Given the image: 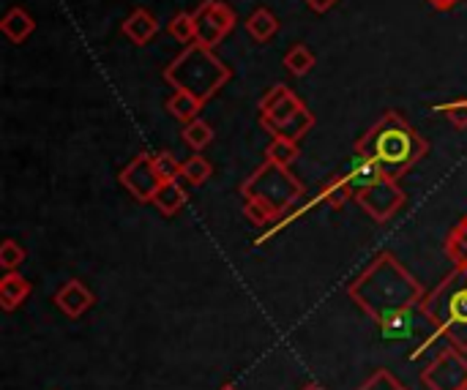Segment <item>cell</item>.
I'll return each instance as SVG.
<instances>
[{"label": "cell", "mask_w": 467, "mask_h": 390, "mask_svg": "<svg viewBox=\"0 0 467 390\" xmlns=\"http://www.w3.org/2000/svg\"><path fill=\"white\" fill-rule=\"evenodd\" d=\"M348 295L367 317H372L375 325L394 314L419 309L427 298L421 282L391 251L375 254L372 262L348 284Z\"/></svg>", "instance_id": "obj_1"}, {"label": "cell", "mask_w": 467, "mask_h": 390, "mask_svg": "<svg viewBox=\"0 0 467 390\" xmlns=\"http://www.w3.org/2000/svg\"><path fill=\"white\" fill-rule=\"evenodd\" d=\"M356 153L372 159L389 178L400 180L430 153V142L408 123L402 112L386 109L378 123L358 137Z\"/></svg>", "instance_id": "obj_2"}, {"label": "cell", "mask_w": 467, "mask_h": 390, "mask_svg": "<svg viewBox=\"0 0 467 390\" xmlns=\"http://www.w3.org/2000/svg\"><path fill=\"white\" fill-rule=\"evenodd\" d=\"M161 77L172 90H186L208 104L233 79V68L219 55H213L211 46L194 41L186 44V49L170 66H164Z\"/></svg>", "instance_id": "obj_3"}, {"label": "cell", "mask_w": 467, "mask_h": 390, "mask_svg": "<svg viewBox=\"0 0 467 390\" xmlns=\"http://www.w3.org/2000/svg\"><path fill=\"white\" fill-rule=\"evenodd\" d=\"M430 323L446 336L449 347L467 355V271L454 268L435 290L421 301Z\"/></svg>", "instance_id": "obj_4"}, {"label": "cell", "mask_w": 467, "mask_h": 390, "mask_svg": "<svg viewBox=\"0 0 467 390\" xmlns=\"http://www.w3.org/2000/svg\"><path fill=\"white\" fill-rule=\"evenodd\" d=\"M306 194V186L290 172V167L263 161L244 183H241V197L244 202H257L268 208L276 219L290 213Z\"/></svg>", "instance_id": "obj_5"}, {"label": "cell", "mask_w": 467, "mask_h": 390, "mask_svg": "<svg viewBox=\"0 0 467 390\" xmlns=\"http://www.w3.org/2000/svg\"><path fill=\"white\" fill-rule=\"evenodd\" d=\"M192 14H194V25H197V44L211 46V49H216L238 25L235 11L222 0H205Z\"/></svg>", "instance_id": "obj_6"}, {"label": "cell", "mask_w": 467, "mask_h": 390, "mask_svg": "<svg viewBox=\"0 0 467 390\" xmlns=\"http://www.w3.org/2000/svg\"><path fill=\"white\" fill-rule=\"evenodd\" d=\"M405 200L408 197H405L400 180H394V178H383L375 186L356 194V202L361 205V210L369 219H375L378 224H386L389 219H394L405 208Z\"/></svg>", "instance_id": "obj_7"}, {"label": "cell", "mask_w": 467, "mask_h": 390, "mask_svg": "<svg viewBox=\"0 0 467 390\" xmlns=\"http://www.w3.org/2000/svg\"><path fill=\"white\" fill-rule=\"evenodd\" d=\"M421 383L430 390H465L467 358L457 347L438 353V358L421 372Z\"/></svg>", "instance_id": "obj_8"}, {"label": "cell", "mask_w": 467, "mask_h": 390, "mask_svg": "<svg viewBox=\"0 0 467 390\" xmlns=\"http://www.w3.org/2000/svg\"><path fill=\"white\" fill-rule=\"evenodd\" d=\"M118 180H120V186H123L137 202H153L156 191H159L161 183H164L161 175H159L156 167H153V156H148V153L134 156V159L120 169Z\"/></svg>", "instance_id": "obj_9"}, {"label": "cell", "mask_w": 467, "mask_h": 390, "mask_svg": "<svg viewBox=\"0 0 467 390\" xmlns=\"http://www.w3.org/2000/svg\"><path fill=\"white\" fill-rule=\"evenodd\" d=\"M306 104L287 87V85H274L257 104L260 109V126L271 134L274 128H279L282 123H287L293 115H298Z\"/></svg>", "instance_id": "obj_10"}, {"label": "cell", "mask_w": 467, "mask_h": 390, "mask_svg": "<svg viewBox=\"0 0 467 390\" xmlns=\"http://www.w3.org/2000/svg\"><path fill=\"white\" fill-rule=\"evenodd\" d=\"M55 306L60 314H66L68 320H79L82 314H88L96 306V295L88 290L85 282L79 279H68L57 292H55Z\"/></svg>", "instance_id": "obj_11"}, {"label": "cell", "mask_w": 467, "mask_h": 390, "mask_svg": "<svg viewBox=\"0 0 467 390\" xmlns=\"http://www.w3.org/2000/svg\"><path fill=\"white\" fill-rule=\"evenodd\" d=\"M120 33L137 44V46H145L156 38L159 33V19L148 11V8H134L123 22H120Z\"/></svg>", "instance_id": "obj_12"}, {"label": "cell", "mask_w": 467, "mask_h": 390, "mask_svg": "<svg viewBox=\"0 0 467 390\" xmlns=\"http://www.w3.org/2000/svg\"><path fill=\"white\" fill-rule=\"evenodd\" d=\"M342 175H345V180H348V186H350V191H353V200H356L358 191H364V189L375 186L378 180L389 178V175L380 169V164H375L372 159L358 156V153H356V159L350 161V169L342 172Z\"/></svg>", "instance_id": "obj_13"}, {"label": "cell", "mask_w": 467, "mask_h": 390, "mask_svg": "<svg viewBox=\"0 0 467 390\" xmlns=\"http://www.w3.org/2000/svg\"><path fill=\"white\" fill-rule=\"evenodd\" d=\"M0 30H3V36H5L11 44H22V41H27V38L33 36L36 19H33V14L25 11L22 5H11V8L5 11V16L0 19Z\"/></svg>", "instance_id": "obj_14"}, {"label": "cell", "mask_w": 467, "mask_h": 390, "mask_svg": "<svg viewBox=\"0 0 467 390\" xmlns=\"http://www.w3.org/2000/svg\"><path fill=\"white\" fill-rule=\"evenodd\" d=\"M30 292H33V284H30L22 273L8 271V273L0 279V306H3V312L19 309V306L30 298Z\"/></svg>", "instance_id": "obj_15"}, {"label": "cell", "mask_w": 467, "mask_h": 390, "mask_svg": "<svg viewBox=\"0 0 467 390\" xmlns=\"http://www.w3.org/2000/svg\"><path fill=\"white\" fill-rule=\"evenodd\" d=\"M424 317H427V314H424V309L419 306V309H410V312H402V314H394V317L378 323V328H380V334H383L386 339L400 342V339L416 336V334H419V320H424Z\"/></svg>", "instance_id": "obj_16"}, {"label": "cell", "mask_w": 467, "mask_h": 390, "mask_svg": "<svg viewBox=\"0 0 467 390\" xmlns=\"http://www.w3.org/2000/svg\"><path fill=\"white\" fill-rule=\"evenodd\" d=\"M244 25H246V33H249L257 44L271 41V38L279 33V27H282L279 16H276L268 5H257V8L246 16Z\"/></svg>", "instance_id": "obj_17"}, {"label": "cell", "mask_w": 467, "mask_h": 390, "mask_svg": "<svg viewBox=\"0 0 467 390\" xmlns=\"http://www.w3.org/2000/svg\"><path fill=\"white\" fill-rule=\"evenodd\" d=\"M167 112L178 120V123H192V120H197L200 118V109L205 107L200 98H194L192 93H186V90H175L170 98H167Z\"/></svg>", "instance_id": "obj_18"}, {"label": "cell", "mask_w": 467, "mask_h": 390, "mask_svg": "<svg viewBox=\"0 0 467 390\" xmlns=\"http://www.w3.org/2000/svg\"><path fill=\"white\" fill-rule=\"evenodd\" d=\"M186 200H189L186 189H183L178 180H167V183H161V189L156 191L153 205L159 208L161 216H175V213L186 205Z\"/></svg>", "instance_id": "obj_19"}, {"label": "cell", "mask_w": 467, "mask_h": 390, "mask_svg": "<svg viewBox=\"0 0 467 390\" xmlns=\"http://www.w3.org/2000/svg\"><path fill=\"white\" fill-rule=\"evenodd\" d=\"M315 128V115L309 107H304L298 115H293L287 123H282L279 128L271 131V137H279V139H290V142H301L309 131Z\"/></svg>", "instance_id": "obj_20"}, {"label": "cell", "mask_w": 467, "mask_h": 390, "mask_svg": "<svg viewBox=\"0 0 467 390\" xmlns=\"http://www.w3.org/2000/svg\"><path fill=\"white\" fill-rule=\"evenodd\" d=\"M285 68L293 74V77H306L312 68H315V63H317V57H315V52L306 46V44H293L287 52H285Z\"/></svg>", "instance_id": "obj_21"}, {"label": "cell", "mask_w": 467, "mask_h": 390, "mask_svg": "<svg viewBox=\"0 0 467 390\" xmlns=\"http://www.w3.org/2000/svg\"><path fill=\"white\" fill-rule=\"evenodd\" d=\"M446 257L454 262V268L467 271V216L460 219V224L446 238Z\"/></svg>", "instance_id": "obj_22"}, {"label": "cell", "mask_w": 467, "mask_h": 390, "mask_svg": "<svg viewBox=\"0 0 467 390\" xmlns=\"http://www.w3.org/2000/svg\"><path fill=\"white\" fill-rule=\"evenodd\" d=\"M181 137H183V142H186L194 153H200V150H205V148L213 142V126H211L208 120L197 118V120H192V123L183 126Z\"/></svg>", "instance_id": "obj_23"}, {"label": "cell", "mask_w": 467, "mask_h": 390, "mask_svg": "<svg viewBox=\"0 0 467 390\" xmlns=\"http://www.w3.org/2000/svg\"><path fill=\"white\" fill-rule=\"evenodd\" d=\"M317 200H320V202H326L328 208H342L348 200H353V191H350V186H348L345 175H334L328 183H323V189H320Z\"/></svg>", "instance_id": "obj_24"}, {"label": "cell", "mask_w": 467, "mask_h": 390, "mask_svg": "<svg viewBox=\"0 0 467 390\" xmlns=\"http://www.w3.org/2000/svg\"><path fill=\"white\" fill-rule=\"evenodd\" d=\"M167 33L181 41V44H194L197 41V25H194V14L192 11H178L170 22H167Z\"/></svg>", "instance_id": "obj_25"}, {"label": "cell", "mask_w": 467, "mask_h": 390, "mask_svg": "<svg viewBox=\"0 0 467 390\" xmlns=\"http://www.w3.org/2000/svg\"><path fill=\"white\" fill-rule=\"evenodd\" d=\"M301 156L298 150V142H290V139H279V137H271L268 148H265V159L274 161V164H282V167H290L296 164Z\"/></svg>", "instance_id": "obj_26"}, {"label": "cell", "mask_w": 467, "mask_h": 390, "mask_svg": "<svg viewBox=\"0 0 467 390\" xmlns=\"http://www.w3.org/2000/svg\"><path fill=\"white\" fill-rule=\"evenodd\" d=\"M213 175V167H211V161L205 159V156H200V153H194V156H189L186 161H183V180L189 183V186H202V183H208V178Z\"/></svg>", "instance_id": "obj_27"}, {"label": "cell", "mask_w": 467, "mask_h": 390, "mask_svg": "<svg viewBox=\"0 0 467 390\" xmlns=\"http://www.w3.org/2000/svg\"><path fill=\"white\" fill-rule=\"evenodd\" d=\"M153 167H156V172L161 175V180L167 183V180H178L181 175H183V161H178L172 153H167V150H161V153H153Z\"/></svg>", "instance_id": "obj_28"}, {"label": "cell", "mask_w": 467, "mask_h": 390, "mask_svg": "<svg viewBox=\"0 0 467 390\" xmlns=\"http://www.w3.org/2000/svg\"><path fill=\"white\" fill-rule=\"evenodd\" d=\"M358 390H408V385L397 375H391L389 369H378Z\"/></svg>", "instance_id": "obj_29"}, {"label": "cell", "mask_w": 467, "mask_h": 390, "mask_svg": "<svg viewBox=\"0 0 467 390\" xmlns=\"http://www.w3.org/2000/svg\"><path fill=\"white\" fill-rule=\"evenodd\" d=\"M435 112H443L454 128H467V98H460V101H446V104H438Z\"/></svg>", "instance_id": "obj_30"}, {"label": "cell", "mask_w": 467, "mask_h": 390, "mask_svg": "<svg viewBox=\"0 0 467 390\" xmlns=\"http://www.w3.org/2000/svg\"><path fill=\"white\" fill-rule=\"evenodd\" d=\"M25 249L16 243V241H3V246H0V265L5 268V273L8 271H16L22 262H25Z\"/></svg>", "instance_id": "obj_31"}, {"label": "cell", "mask_w": 467, "mask_h": 390, "mask_svg": "<svg viewBox=\"0 0 467 390\" xmlns=\"http://www.w3.org/2000/svg\"><path fill=\"white\" fill-rule=\"evenodd\" d=\"M244 216H246L254 227H274V224H276V216H274L268 208L257 205V202H244Z\"/></svg>", "instance_id": "obj_32"}, {"label": "cell", "mask_w": 467, "mask_h": 390, "mask_svg": "<svg viewBox=\"0 0 467 390\" xmlns=\"http://www.w3.org/2000/svg\"><path fill=\"white\" fill-rule=\"evenodd\" d=\"M315 14H326V11H331L339 0H304Z\"/></svg>", "instance_id": "obj_33"}, {"label": "cell", "mask_w": 467, "mask_h": 390, "mask_svg": "<svg viewBox=\"0 0 467 390\" xmlns=\"http://www.w3.org/2000/svg\"><path fill=\"white\" fill-rule=\"evenodd\" d=\"M435 11H451V8H457L462 0H427Z\"/></svg>", "instance_id": "obj_34"}, {"label": "cell", "mask_w": 467, "mask_h": 390, "mask_svg": "<svg viewBox=\"0 0 467 390\" xmlns=\"http://www.w3.org/2000/svg\"><path fill=\"white\" fill-rule=\"evenodd\" d=\"M219 390H241V388H235L233 383H227V385H222V388H219Z\"/></svg>", "instance_id": "obj_35"}, {"label": "cell", "mask_w": 467, "mask_h": 390, "mask_svg": "<svg viewBox=\"0 0 467 390\" xmlns=\"http://www.w3.org/2000/svg\"><path fill=\"white\" fill-rule=\"evenodd\" d=\"M304 390H326V388H320V385H315V383H312V385H306Z\"/></svg>", "instance_id": "obj_36"}, {"label": "cell", "mask_w": 467, "mask_h": 390, "mask_svg": "<svg viewBox=\"0 0 467 390\" xmlns=\"http://www.w3.org/2000/svg\"><path fill=\"white\" fill-rule=\"evenodd\" d=\"M465 390H467V388H465Z\"/></svg>", "instance_id": "obj_37"}]
</instances>
